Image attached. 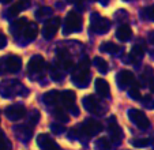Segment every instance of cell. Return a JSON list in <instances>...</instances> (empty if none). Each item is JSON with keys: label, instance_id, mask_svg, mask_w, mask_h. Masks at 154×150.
I'll use <instances>...</instances> for the list:
<instances>
[{"label": "cell", "instance_id": "6da1fadb", "mask_svg": "<svg viewBox=\"0 0 154 150\" xmlns=\"http://www.w3.org/2000/svg\"><path fill=\"white\" fill-rule=\"evenodd\" d=\"M89 81H90V61L87 58H85L72 74V82L78 87H86L89 85Z\"/></svg>", "mask_w": 154, "mask_h": 150}, {"label": "cell", "instance_id": "7a4b0ae2", "mask_svg": "<svg viewBox=\"0 0 154 150\" xmlns=\"http://www.w3.org/2000/svg\"><path fill=\"white\" fill-rule=\"evenodd\" d=\"M82 25H83V19L82 17L75 11H71L67 14L66 20H64V30L63 33L66 36L71 34V33H76L82 29Z\"/></svg>", "mask_w": 154, "mask_h": 150}, {"label": "cell", "instance_id": "3957f363", "mask_svg": "<svg viewBox=\"0 0 154 150\" xmlns=\"http://www.w3.org/2000/svg\"><path fill=\"white\" fill-rule=\"evenodd\" d=\"M109 27H111L109 19L101 17V15L97 14V12H94V14L91 15L90 29L93 33H96V34H105V33L109 30Z\"/></svg>", "mask_w": 154, "mask_h": 150}, {"label": "cell", "instance_id": "277c9868", "mask_svg": "<svg viewBox=\"0 0 154 150\" xmlns=\"http://www.w3.org/2000/svg\"><path fill=\"white\" fill-rule=\"evenodd\" d=\"M102 131V126L101 123H98L94 119H86V120L82 123V126L79 127V133L82 135H85L86 138H90V136H94L97 134Z\"/></svg>", "mask_w": 154, "mask_h": 150}, {"label": "cell", "instance_id": "5b68a950", "mask_svg": "<svg viewBox=\"0 0 154 150\" xmlns=\"http://www.w3.org/2000/svg\"><path fill=\"white\" fill-rule=\"evenodd\" d=\"M75 100L76 95L72 90H66L60 93V104L63 105L64 109H68L74 115H79V109L75 107Z\"/></svg>", "mask_w": 154, "mask_h": 150}, {"label": "cell", "instance_id": "8992f818", "mask_svg": "<svg viewBox=\"0 0 154 150\" xmlns=\"http://www.w3.org/2000/svg\"><path fill=\"white\" fill-rule=\"evenodd\" d=\"M128 117L139 130H146L150 126V120L147 119V116L139 109H130L128 111Z\"/></svg>", "mask_w": 154, "mask_h": 150}, {"label": "cell", "instance_id": "52a82bcc", "mask_svg": "<svg viewBox=\"0 0 154 150\" xmlns=\"http://www.w3.org/2000/svg\"><path fill=\"white\" fill-rule=\"evenodd\" d=\"M82 104H83L85 109H86L87 112H90V113H96V115H98V113L105 112V108H102L104 104H101V101H100L96 95H86V97H83Z\"/></svg>", "mask_w": 154, "mask_h": 150}, {"label": "cell", "instance_id": "ba28073f", "mask_svg": "<svg viewBox=\"0 0 154 150\" xmlns=\"http://www.w3.org/2000/svg\"><path fill=\"white\" fill-rule=\"evenodd\" d=\"M4 115L7 116L8 120H12V121L20 120V119L25 117V115H26V108L20 104L10 105V107H7L4 109Z\"/></svg>", "mask_w": 154, "mask_h": 150}, {"label": "cell", "instance_id": "9c48e42d", "mask_svg": "<svg viewBox=\"0 0 154 150\" xmlns=\"http://www.w3.org/2000/svg\"><path fill=\"white\" fill-rule=\"evenodd\" d=\"M59 26H60V18L56 17V18H51V19H48L47 22H45V25H44V27H42L44 38H47V40L53 38V36L57 33Z\"/></svg>", "mask_w": 154, "mask_h": 150}, {"label": "cell", "instance_id": "30bf717a", "mask_svg": "<svg viewBox=\"0 0 154 150\" xmlns=\"http://www.w3.org/2000/svg\"><path fill=\"white\" fill-rule=\"evenodd\" d=\"M20 66H22V61H20L19 56H17V55H7L6 58L3 59V68L6 70L7 72L19 71Z\"/></svg>", "mask_w": 154, "mask_h": 150}, {"label": "cell", "instance_id": "8fae6325", "mask_svg": "<svg viewBox=\"0 0 154 150\" xmlns=\"http://www.w3.org/2000/svg\"><path fill=\"white\" fill-rule=\"evenodd\" d=\"M116 82L122 89H124V87H128L135 83V77H134V74L131 71H128V70H122V71H119V74L116 75Z\"/></svg>", "mask_w": 154, "mask_h": 150}, {"label": "cell", "instance_id": "7c38bea8", "mask_svg": "<svg viewBox=\"0 0 154 150\" xmlns=\"http://www.w3.org/2000/svg\"><path fill=\"white\" fill-rule=\"evenodd\" d=\"M108 133H109V135H111V139L113 142H116V143H119V142L123 141V131L122 128L119 127V124L116 123V119L112 117L109 119V121H108Z\"/></svg>", "mask_w": 154, "mask_h": 150}, {"label": "cell", "instance_id": "4fadbf2b", "mask_svg": "<svg viewBox=\"0 0 154 150\" xmlns=\"http://www.w3.org/2000/svg\"><path fill=\"white\" fill-rule=\"evenodd\" d=\"M37 145L40 146L41 150H61L56 145V142L47 134H40L37 136Z\"/></svg>", "mask_w": 154, "mask_h": 150}, {"label": "cell", "instance_id": "5bb4252c", "mask_svg": "<svg viewBox=\"0 0 154 150\" xmlns=\"http://www.w3.org/2000/svg\"><path fill=\"white\" fill-rule=\"evenodd\" d=\"M45 66H47V64H45V60H44L42 56L35 55L29 60L27 70H29V72H32V74H40V72L44 71Z\"/></svg>", "mask_w": 154, "mask_h": 150}, {"label": "cell", "instance_id": "9a60e30c", "mask_svg": "<svg viewBox=\"0 0 154 150\" xmlns=\"http://www.w3.org/2000/svg\"><path fill=\"white\" fill-rule=\"evenodd\" d=\"M42 100L45 104L51 105V107H59V104H60V93L56 92V90H51L47 94H44Z\"/></svg>", "mask_w": 154, "mask_h": 150}, {"label": "cell", "instance_id": "2e32d148", "mask_svg": "<svg viewBox=\"0 0 154 150\" xmlns=\"http://www.w3.org/2000/svg\"><path fill=\"white\" fill-rule=\"evenodd\" d=\"M96 92L100 94V97H109V93H111V87H109V83H108L105 79H96Z\"/></svg>", "mask_w": 154, "mask_h": 150}, {"label": "cell", "instance_id": "e0dca14e", "mask_svg": "<svg viewBox=\"0 0 154 150\" xmlns=\"http://www.w3.org/2000/svg\"><path fill=\"white\" fill-rule=\"evenodd\" d=\"M37 34H38L37 25H35V23H33V22H27L20 36H23L27 41H32V40H34V38L37 37Z\"/></svg>", "mask_w": 154, "mask_h": 150}, {"label": "cell", "instance_id": "ac0fdd59", "mask_svg": "<svg viewBox=\"0 0 154 150\" xmlns=\"http://www.w3.org/2000/svg\"><path fill=\"white\" fill-rule=\"evenodd\" d=\"M116 37L119 38L120 41L125 42V41H128L132 37V30H131V27L128 26V25H122V26H119L116 30Z\"/></svg>", "mask_w": 154, "mask_h": 150}, {"label": "cell", "instance_id": "d6986e66", "mask_svg": "<svg viewBox=\"0 0 154 150\" xmlns=\"http://www.w3.org/2000/svg\"><path fill=\"white\" fill-rule=\"evenodd\" d=\"M57 64L61 66L64 70H68L74 66V61L71 60L70 55L67 52H63V51H59L57 53Z\"/></svg>", "mask_w": 154, "mask_h": 150}, {"label": "cell", "instance_id": "ffe728a7", "mask_svg": "<svg viewBox=\"0 0 154 150\" xmlns=\"http://www.w3.org/2000/svg\"><path fill=\"white\" fill-rule=\"evenodd\" d=\"M30 7V2L29 0H19L18 3H15L11 8L8 10V15L10 17H17L22 10H26Z\"/></svg>", "mask_w": 154, "mask_h": 150}, {"label": "cell", "instance_id": "44dd1931", "mask_svg": "<svg viewBox=\"0 0 154 150\" xmlns=\"http://www.w3.org/2000/svg\"><path fill=\"white\" fill-rule=\"evenodd\" d=\"M15 134L18 135V138L22 139V141H29L32 138V128L27 127V126H18L17 130H15Z\"/></svg>", "mask_w": 154, "mask_h": 150}, {"label": "cell", "instance_id": "7402d4cb", "mask_svg": "<svg viewBox=\"0 0 154 150\" xmlns=\"http://www.w3.org/2000/svg\"><path fill=\"white\" fill-rule=\"evenodd\" d=\"M145 55V45H142V44H137V45L132 48V51H131V60H138V59H140L142 56Z\"/></svg>", "mask_w": 154, "mask_h": 150}, {"label": "cell", "instance_id": "603a6c76", "mask_svg": "<svg viewBox=\"0 0 154 150\" xmlns=\"http://www.w3.org/2000/svg\"><path fill=\"white\" fill-rule=\"evenodd\" d=\"M100 51H102V52H108V53H117L120 51V46L116 45L115 42L108 41V42L101 44V46H100Z\"/></svg>", "mask_w": 154, "mask_h": 150}, {"label": "cell", "instance_id": "cb8c5ba5", "mask_svg": "<svg viewBox=\"0 0 154 150\" xmlns=\"http://www.w3.org/2000/svg\"><path fill=\"white\" fill-rule=\"evenodd\" d=\"M94 147H96V150H111L112 145L108 138H98L94 142Z\"/></svg>", "mask_w": 154, "mask_h": 150}, {"label": "cell", "instance_id": "d4e9b609", "mask_svg": "<svg viewBox=\"0 0 154 150\" xmlns=\"http://www.w3.org/2000/svg\"><path fill=\"white\" fill-rule=\"evenodd\" d=\"M53 116H55V119L56 120H59V121H61V123H66V121H68V115H67V112L64 111V108L63 107H56V109L53 111Z\"/></svg>", "mask_w": 154, "mask_h": 150}, {"label": "cell", "instance_id": "484cf974", "mask_svg": "<svg viewBox=\"0 0 154 150\" xmlns=\"http://www.w3.org/2000/svg\"><path fill=\"white\" fill-rule=\"evenodd\" d=\"M94 66L97 67V70H98L100 72H102V74H105V72L108 71V63L104 60V59H101V58H96L94 59Z\"/></svg>", "mask_w": 154, "mask_h": 150}, {"label": "cell", "instance_id": "4316f807", "mask_svg": "<svg viewBox=\"0 0 154 150\" xmlns=\"http://www.w3.org/2000/svg\"><path fill=\"white\" fill-rule=\"evenodd\" d=\"M130 143L135 147H143V146H147L150 143V141L147 138H134L130 141Z\"/></svg>", "mask_w": 154, "mask_h": 150}, {"label": "cell", "instance_id": "83f0119b", "mask_svg": "<svg viewBox=\"0 0 154 150\" xmlns=\"http://www.w3.org/2000/svg\"><path fill=\"white\" fill-rule=\"evenodd\" d=\"M53 12V10L51 8V7H41L40 10L37 11V17L40 18V19H42V18H48L51 17Z\"/></svg>", "mask_w": 154, "mask_h": 150}, {"label": "cell", "instance_id": "f1b7e54d", "mask_svg": "<svg viewBox=\"0 0 154 150\" xmlns=\"http://www.w3.org/2000/svg\"><path fill=\"white\" fill-rule=\"evenodd\" d=\"M142 15L145 17V19H150L154 22V4L153 6L146 7V8L142 11Z\"/></svg>", "mask_w": 154, "mask_h": 150}, {"label": "cell", "instance_id": "f546056e", "mask_svg": "<svg viewBox=\"0 0 154 150\" xmlns=\"http://www.w3.org/2000/svg\"><path fill=\"white\" fill-rule=\"evenodd\" d=\"M11 145H10L8 139L6 138L4 133H0V150H10Z\"/></svg>", "mask_w": 154, "mask_h": 150}, {"label": "cell", "instance_id": "4dcf8cb0", "mask_svg": "<svg viewBox=\"0 0 154 150\" xmlns=\"http://www.w3.org/2000/svg\"><path fill=\"white\" fill-rule=\"evenodd\" d=\"M51 77H52L53 81H61L63 74L60 72V70H59V68H52V70H51Z\"/></svg>", "mask_w": 154, "mask_h": 150}, {"label": "cell", "instance_id": "1f68e13d", "mask_svg": "<svg viewBox=\"0 0 154 150\" xmlns=\"http://www.w3.org/2000/svg\"><path fill=\"white\" fill-rule=\"evenodd\" d=\"M128 94H130L131 98H134V100H139V98H140V92H139V89H138V87H132V89H130Z\"/></svg>", "mask_w": 154, "mask_h": 150}, {"label": "cell", "instance_id": "d6a6232c", "mask_svg": "<svg viewBox=\"0 0 154 150\" xmlns=\"http://www.w3.org/2000/svg\"><path fill=\"white\" fill-rule=\"evenodd\" d=\"M38 119H40V113H38V111H33V112H32V117H30V123L35 124L38 121Z\"/></svg>", "mask_w": 154, "mask_h": 150}, {"label": "cell", "instance_id": "836d02e7", "mask_svg": "<svg viewBox=\"0 0 154 150\" xmlns=\"http://www.w3.org/2000/svg\"><path fill=\"white\" fill-rule=\"evenodd\" d=\"M6 45H7V37L3 32H0V49L4 48Z\"/></svg>", "mask_w": 154, "mask_h": 150}, {"label": "cell", "instance_id": "e575fe53", "mask_svg": "<svg viewBox=\"0 0 154 150\" xmlns=\"http://www.w3.org/2000/svg\"><path fill=\"white\" fill-rule=\"evenodd\" d=\"M51 128H52V131H53V133H56V134H61L64 131V128L61 127V126H56V124H52V126H51Z\"/></svg>", "mask_w": 154, "mask_h": 150}, {"label": "cell", "instance_id": "d590c367", "mask_svg": "<svg viewBox=\"0 0 154 150\" xmlns=\"http://www.w3.org/2000/svg\"><path fill=\"white\" fill-rule=\"evenodd\" d=\"M149 86H150V90L154 93V78L150 79V82H149Z\"/></svg>", "mask_w": 154, "mask_h": 150}, {"label": "cell", "instance_id": "8d00e7d4", "mask_svg": "<svg viewBox=\"0 0 154 150\" xmlns=\"http://www.w3.org/2000/svg\"><path fill=\"white\" fill-rule=\"evenodd\" d=\"M12 0H0V3H4V4H7V3H11Z\"/></svg>", "mask_w": 154, "mask_h": 150}, {"label": "cell", "instance_id": "74e56055", "mask_svg": "<svg viewBox=\"0 0 154 150\" xmlns=\"http://www.w3.org/2000/svg\"><path fill=\"white\" fill-rule=\"evenodd\" d=\"M68 3H78V2H81V0H67Z\"/></svg>", "mask_w": 154, "mask_h": 150}, {"label": "cell", "instance_id": "f35d334b", "mask_svg": "<svg viewBox=\"0 0 154 150\" xmlns=\"http://www.w3.org/2000/svg\"><path fill=\"white\" fill-rule=\"evenodd\" d=\"M150 40H151V42L154 44V33H151V34H150Z\"/></svg>", "mask_w": 154, "mask_h": 150}]
</instances>
